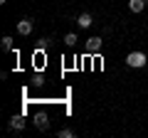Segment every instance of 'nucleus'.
Listing matches in <instances>:
<instances>
[{
    "label": "nucleus",
    "mask_w": 148,
    "mask_h": 138,
    "mask_svg": "<svg viewBox=\"0 0 148 138\" xmlns=\"http://www.w3.org/2000/svg\"><path fill=\"white\" fill-rule=\"evenodd\" d=\"M146 62H148V57H146L143 52H138V49H136V52H128V54H126V64H128L131 69H141V67H146Z\"/></svg>",
    "instance_id": "obj_1"
},
{
    "label": "nucleus",
    "mask_w": 148,
    "mask_h": 138,
    "mask_svg": "<svg viewBox=\"0 0 148 138\" xmlns=\"http://www.w3.org/2000/svg\"><path fill=\"white\" fill-rule=\"evenodd\" d=\"M32 121H35V128H37V131H49V116H47L45 111H37Z\"/></svg>",
    "instance_id": "obj_2"
},
{
    "label": "nucleus",
    "mask_w": 148,
    "mask_h": 138,
    "mask_svg": "<svg viewBox=\"0 0 148 138\" xmlns=\"http://www.w3.org/2000/svg\"><path fill=\"white\" fill-rule=\"evenodd\" d=\"M32 27H35V20H30V17H22V20L17 22V35L27 37V35L32 32Z\"/></svg>",
    "instance_id": "obj_3"
},
{
    "label": "nucleus",
    "mask_w": 148,
    "mask_h": 138,
    "mask_svg": "<svg viewBox=\"0 0 148 138\" xmlns=\"http://www.w3.org/2000/svg\"><path fill=\"white\" fill-rule=\"evenodd\" d=\"M25 126H27V121H25V116H20V113L8 121V128H10V131H22Z\"/></svg>",
    "instance_id": "obj_4"
},
{
    "label": "nucleus",
    "mask_w": 148,
    "mask_h": 138,
    "mask_svg": "<svg viewBox=\"0 0 148 138\" xmlns=\"http://www.w3.org/2000/svg\"><path fill=\"white\" fill-rule=\"evenodd\" d=\"M101 44H104L101 37H89V40H86V52H89V54H99L101 52Z\"/></svg>",
    "instance_id": "obj_5"
},
{
    "label": "nucleus",
    "mask_w": 148,
    "mask_h": 138,
    "mask_svg": "<svg viewBox=\"0 0 148 138\" xmlns=\"http://www.w3.org/2000/svg\"><path fill=\"white\" fill-rule=\"evenodd\" d=\"M77 25L82 27V30H86V27L94 25V17H91V12H82L79 17H77Z\"/></svg>",
    "instance_id": "obj_6"
},
{
    "label": "nucleus",
    "mask_w": 148,
    "mask_h": 138,
    "mask_svg": "<svg viewBox=\"0 0 148 138\" xmlns=\"http://www.w3.org/2000/svg\"><path fill=\"white\" fill-rule=\"evenodd\" d=\"M146 8V0H128V10L131 12H141Z\"/></svg>",
    "instance_id": "obj_7"
},
{
    "label": "nucleus",
    "mask_w": 148,
    "mask_h": 138,
    "mask_svg": "<svg viewBox=\"0 0 148 138\" xmlns=\"http://www.w3.org/2000/svg\"><path fill=\"white\" fill-rule=\"evenodd\" d=\"M0 47L5 49V52H12V37H10V35H5V37L0 40Z\"/></svg>",
    "instance_id": "obj_8"
},
{
    "label": "nucleus",
    "mask_w": 148,
    "mask_h": 138,
    "mask_svg": "<svg viewBox=\"0 0 148 138\" xmlns=\"http://www.w3.org/2000/svg\"><path fill=\"white\" fill-rule=\"evenodd\" d=\"M77 133H74V128H62V131H57V138H74Z\"/></svg>",
    "instance_id": "obj_9"
},
{
    "label": "nucleus",
    "mask_w": 148,
    "mask_h": 138,
    "mask_svg": "<svg viewBox=\"0 0 148 138\" xmlns=\"http://www.w3.org/2000/svg\"><path fill=\"white\" fill-rule=\"evenodd\" d=\"M64 44H67V47H74V44H77V35H74V32H67V35H64Z\"/></svg>",
    "instance_id": "obj_10"
},
{
    "label": "nucleus",
    "mask_w": 148,
    "mask_h": 138,
    "mask_svg": "<svg viewBox=\"0 0 148 138\" xmlns=\"http://www.w3.org/2000/svg\"><path fill=\"white\" fill-rule=\"evenodd\" d=\"M42 84H45V79H42L40 74H37V77H35V86H42Z\"/></svg>",
    "instance_id": "obj_11"
}]
</instances>
